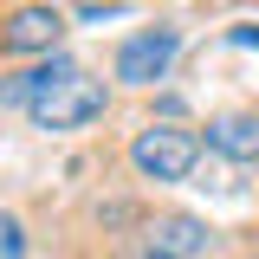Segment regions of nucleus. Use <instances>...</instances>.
I'll return each mask as SVG.
<instances>
[{
    "label": "nucleus",
    "instance_id": "6e6552de",
    "mask_svg": "<svg viewBox=\"0 0 259 259\" xmlns=\"http://www.w3.org/2000/svg\"><path fill=\"white\" fill-rule=\"evenodd\" d=\"M26 97H32V71H13V78H0V104H20V110H26Z\"/></svg>",
    "mask_w": 259,
    "mask_h": 259
},
{
    "label": "nucleus",
    "instance_id": "f257e3e1",
    "mask_svg": "<svg viewBox=\"0 0 259 259\" xmlns=\"http://www.w3.org/2000/svg\"><path fill=\"white\" fill-rule=\"evenodd\" d=\"M104 110H110V91H104V78H91L84 65H71V59L32 65L26 117L39 130H84V123H97Z\"/></svg>",
    "mask_w": 259,
    "mask_h": 259
},
{
    "label": "nucleus",
    "instance_id": "9d476101",
    "mask_svg": "<svg viewBox=\"0 0 259 259\" xmlns=\"http://www.w3.org/2000/svg\"><path fill=\"white\" fill-rule=\"evenodd\" d=\"M227 39H233V46H259V26H233Z\"/></svg>",
    "mask_w": 259,
    "mask_h": 259
},
{
    "label": "nucleus",
    "instance_id": "39448f33",
    "mask_svg": "<svg viewBox=\"0 0 259 259\" xmlns=\"http://www.w3.org/2000/svg\"><path fill=\"white\" fill-rule=\"evenodd\" d=\"M59 39H65V13L52 7V0L13 7V13L0 20V52H46V59H52Z\"/></svg>",
    "mask_w": 259,
    "mask_h": 259
},
{
    "label": "nucleus",
    "instance_id": "20e7f679",
    "mask_svg": "<svg viewBox=\"0 0 259 259\" xmlns=\"http://www.w3.org/2000/svg\"><path fill=\"white\" fill-rule=\"evenodd\" d=\"M214 246V233L201 214H162V221L143 227V240H136V259H201Z\"/></svg>",
    "mask_w": 259,
    "mask_h": 259
},
{
    "label": "nucleus",
    "instance_id": "7ed1b4c3",
    "mask_svg": "<svg viewBox=\"0 0 259 259\" xmlns=\"http://www.w3.org/2000/svg\"><path fill=\"white\" fill-rule=\"evenodd\" d=\"M175 52H182V32L175 26H143L117 46V78L123 84H156V78H168Z\"/></svg>",
    "mask_w": 259,
    "mask_h": 259
},
{
    "label": "nucleus",
    "instance_id": "423d86ee",
    "mask_svg": "<svg viewBox=\"0 0 259 259\" xmlns=\"http://www.w3.org/2000/svg\"><path fill=\"white\" fill-rule=\"evenodd\" d=\"M207 149L227 162H259V110H227V117H214L207 123Z\"/></svg>",
    "mask_w": 259,
    "mask_h": 259
},
{
    "label": "nucleus",
    "instance_id": "1a4fd4ad",
    "mask_svg": "<svg viewBox=\"0 0 259 259\" xmlns=\"http://www.w3.org/2000/svg\"><path fill=\"white\" fill-rule=\"evenodd\" d=\"M117 13H123V0H84V7H78V20H117Z\"/></svg>",
    "mask_w": 259,
    "mask_h": 259
},
{
    "label": "nucleus",
    "instance_id": "f03ea898",
    "mask_svg": "<svg viewBox=\"0 0 259 259\" xmlns=\"http://www.w3.org/2000/svg\"><path fill=\"white\" fill-rule=\"evenodd\" d=\"M194 162H201V136L182 130V123H149V130H136V143H130V168L143 182H188Z\"/></svg>",
    "mask_w": 259,
    "mask_h": 259
},
{
    "label": "nucleus",
    "instance_id": "0eeeda50",
    "mask_svg": "<svg viewBox=\"0 0 259 259\" xmlns=\"http://www.w3.org/2000/svg\"><path fill=\"white\" fill-rule=\"evenodd\" d=\"M0 259H26V227L0 207Z\"/></svg>",
    "mask_w": 259,
    "mask_h": 259
}]
</instances>
